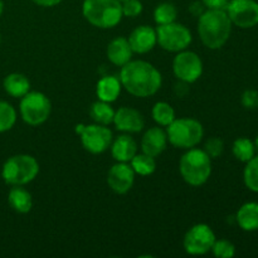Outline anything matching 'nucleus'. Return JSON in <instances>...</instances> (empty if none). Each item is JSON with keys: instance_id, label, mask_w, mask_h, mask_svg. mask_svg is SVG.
Here are the masks:
<instances>
[{"instance_id": "f257e3e1", "label": "nucleus", "mask_w": 258, "mask_h": 258, "mask_svg": "<svg viewBox=\"0 0 258 258\" xmlns=\"http://www.w3.org/2000/svg\"><path fill=\"white\" fill-rule=\"evenodd\" d=\"M120 82L135 97H150L161 87V73L146 60H130L121 67Z\"/></svg>"}, {"instance_id": "f03ea898", "label": "nucleus", "mask_w": 258, "mask_h": 258, "mask_svg": "<svg viewBox=\"0 0 258 258\" xmlns=\"http://www.w3.org/2000/svg\"><path fill=\"white\" fill-rule=\"evenodd\" d=\"M232 25L226 9H207L198 18L199 37L207 48L219 49L228 42Z\"/></svg>"}, {"instance_id": "7ed1b4c3", "label": "nucleus", "mask_w": 258, "mask_h": 258, "mask_svg": "<svg viewBox=\"0 0 258 258\" xmlns=\"http://www.w3.org/2000/svg\"><path fill=\"white\" fill-rule=\"evenodd\" d=\"M82 14L90 24L101 29L116 27L123 17L118 0H85Z\"/></svg>"}, {"instance_id": "20e7f679", "label": "nucleus", "mask_w": 258, "mask_h": 258, "mask_svg": "<svg viewBox=\"0 0 258 258\" xmlns=\"http://www.w3.org/2000/svg\"><path fill=\"white\" fill-rule=\"evenodd\" d=\"M179 170L189 185L201 186L211 178L212 159L201 149H188L179 161Z\"/></svg>"}, {"instance_id": "39448f33", "label": "nucleus", "mask_w": 258, "mask_h": 258, "mask_svg": "<svg viewBox=\"0 0 258 258\" xmlns=\"http://www.w3.org/2000/svg\"><path fill=\"white\" fill-rule=\"evenodd\" d=\"M39 164L37 159L27 154H19L8 159L3 165L2 176L9 185H25L37 178Z\"/></svg>"}, {"instance_id": "423d86ee", "label": "nucleus", "mask_w": 258, "mask_h": 258, "mask_svg": "<svg viewBox=\"0 0 258 258\" xmlns=\"http://www.w3.org/2000/svg\"><path fill=\"white\" fill-rule=\"evenodd\" d=\"M168 141L179 149L196 148L204 136L203 125L196 118H175L166 128Z\"/></svg>"}, {"instance_id": "0eeeda50", "label": "nucleus", "mask_w": 258, "mask_h": 258, "mask_svg": "<svg viewBox=\"0 0 258 258\" xmlns=\"http://www.w3.org/2000/svg\"><path fill=\"white\" fill-rule=\"evenodd\" d=\"M19 111L25 123L30 126H39L49 118L52 105L44 93L29 91L20 100Z\"/></svg>"}, {"instance_id": "6e6552de", "label": "nucleus", "mask_w": 258, "mask_h": 258, "mask_svg": "<svg viewBox=\"0 0 258 258\" xmlns=\"http://www.w3.org/2000/svg\"><path fill=\"white\" fill-rule=\"evenodd\" d=\"M191 33L180 23H169L156 28V40L163 49L168 52H181L190 45Z\"/></svg>"}, {"instance_id": "1a4fd4ad", "label": "nucleus", "mask_w": 258, "mask_h": 258, "mask_svg": "<svg viewBox=\"0 0 258 258\" xmlns=\"http://www.w3.org/2000/svg\"><path fill=\"white\" fill-rule=\"evenodd\" d=\"M76 133L81 136V144L91 154H102L112 143V133L110 128L100 123L76 126Z\"/></svg>"}, {"instance_id": "9d476101", "label": "nucleus", "mask_w": 258, "mask_h": 258, "mask_svg": "<svg viewBox=\"0 0 258 258\" xmlns=\"http://www.w3.org/2000/svg\"><path fill=\"white\" fill-rule=\"evenodd\" d=\"M214 242H216V234L213 229L208 224L199 223L186 232L183 244L186 253L201 256L212 251Z\"/></svg>"}, {"instance_id": "9b49d317", "label": "nucleus", "mask_w": 258, "mask_h": 258, "mask_svg": "<svg viewBox=\"0 0 258 258\" xmlns=\"http://www.w3.org/2000/svg\"><path fill=\"white\" fill-rule=\"evenodd\" d=\"M173 72L179 81L193 83L201 78L203 73V62L196 52L181 50L173 60Z\"/></svg>"}, {"instance_id": "f8f14e48", "label": "nucleus", "mask_w": 258, "mask_h": 258, "mask_svg": "<svg viewBox=\"0 0 258 258\" xmlns=\"http://www.w3.org/2000/svg\"><path fill=\"white\" fill-rule=\"evenodd\" d=\"M226 12L232 24L249 29L258 24V3L256 0H229Z\"/></svg>"}, {"instance_id": "ddd939ff", "label": "nucleus", "mask_w": 258, "mask_h": 258, "mask_svg": "<svg viewBox=\"0 0 258 258\" xmlns=\"http://www.w3.org/2000/svg\"><path fill=\"white\" fill-rule=\"evenodd\" d=\"M135 171L127 163L115 164L108 170L107 184L111 190L117 194H126L134 185Z\"/></svg>"}, {"instance_id": "4468645a", "label": "nucleus", "mask_w": 258, "mask_h": 258, "mask_svg": "<svg viewBox=\"0 0 258 258\" xmlns=\"http://www.w3.org/2000/svg\"><path fill=\"white\" fill-rule=\"evenodd\" d=\"M112 123L118 131L123 133H140L145 127L143 113L133 107H121L115 111Z\"/></svg>"}, {"instance_id": "2eb2a0df", "label": "nucleus", "mask_w": 258, "mask_h": 258, "mask_svg": "<svg viewBox=\"0 0 258 258\" xmlns=\"http://www.w3.org/2000/svg\"><path fill=\"white\" fill-rule=\"evenodd\" d=\"M128 43L134 53L145 54L150 52L156 44V29L149 27V25H140L131 32L128 37Z\"/></svg>"}, {"instance_id": "dca6fc26", "label": "nucleus", "mask_w": 258, "mask_h": 258, "mask_svg": "<svg viewBox=\"0 0 258 258\" xmlns=\"http://www.w3.org/2000/svg\"><path fill=\"white\" fill-rule=\"evenodd\" d=\"M168 145V135L166 131L161 127H151L144 134L141 139V150L148 155L156 156L160 155Z\"/></svg>"}, {"instance_id": "f3484780", "label": "nucleus", "mask_w": 258, "mask_h": 258, "mask_svg": "<svg viewBox=\"0 0 258 258\" xmlns=\"http://www.w3.org/2000/svg\"><path fill=\"white\" fill-rule=\"evenodd\" d=\"M106 53H107V58L110 59V62L118 67H122L126 63L130 62L134 54L128 39L123 37H117L111 40L107 45Z\"/></svg>"}, {"instance_id": "a211bd4d", "label": "nucleus", "mask_w": 258, "mask_h": 258, "mask_svg": "<svg viewBox=\"0 0 258 258\" xmlns=\"http://www.w3.org/2000/svg\"><path fill=\"white\" fill-rule=\"evenodd\" d=\"M111 154L118 163H130L138 154V144L131 136L121 135L111 143Z\"/></svg>"}, {"instance_id": "6ab92c4d", "label": "nucleus", "mask_w": 258, "mask_h": 258, "mask_svg": "<svg viewBox=\"0 0 258 258\" xmlns=\"http://www.w3.org/2000/svg\"><path fill=\"white\" fill-rule=\"evenodd\" d=\"M236 222L239 228L246 232L258 231V203L248 202L239 207L236 214Z\"/></svg>"}, {"instance_id": "aec40b11", "label": "nucleus", "mask_w": 258, "mask_h": 258, "mask_svg": "<svg viewBox=\"0 0 258 258\" xmlns=\"http://www.w3.org/2000/svg\"><path fill=\"white\" fill-rule=\"evenodd\" d=\"M121 88H122V85L120 82V78L116 76H105L97 82L96 93H97L98 100L111 103L117 100L121 93Z\"/></svg>"}, {"instance_id": "412c9836", "label": "nucleus", "mask_w": 258, "mask_h": 258, "mask_svg": "<svg viewBox=\"0 0 258 258\" xmlns=\"http://www.w3.org/2000/svg\"><path fill=\"white\" fill-rule=\"evenodd\" d=\"M8 202L9 206L18 213L25 214L33 208L32 194L23 188V185H13L8 194Z\"/></svg>"}, {"instance_id": "4be33fe9", "label": "nucleus", "mask_w": 258, "mask_h": 258, "mask_svg": "<svg viewBox=\"0 0 258 258\" xmlns=\"http://www.w3.org/2000/svg\"><path fill=\"white\" fill-rule=\"evenodd\" d=\"M4 90L8 95L15 98H22L30 91V82L22 73H10L4 78Z\"/></svg>"}, {"instance_id": "5701e85b", "label": "nucleus", "mask_w": 258, "mask_h": 258, "mask_svg": "<svg viewBox=\"0 0 258 258\" xmlns=\"http://www.w3.org/2000/svg\"><path fill=\"white\" fill-rule=\"evenodd\" d=\"M90 116L96 123L108 126L110 123H112L115 110L111 107L110 103L100 100L97 102L92 103L90 108Z\"/></svg>"}, {"instance_id": "b1692460", "label": "nucleus", "mask_w": 258, "mask_h": 258, "mask_svg": "<svg viewBox=\"0 0 258 258\" xmlns=\"http://www.w3.org/2000/svg\"><path fill=\"white\" fill-rule=\"evenodd\" d=\"M232 153L237 160L242 163H247L251 160L256 154V146L254 143L248 138H238L233 143L232 146Z\"/></svg>"}, {"instance_id": "393cba45", "label": "nucleus", "mask_w": 258, "mask_h": 258, "mask_svg": "<svg viewBox=\"0 0 258 258\" xmlns=\"http://www.w3.org/2000/svg\"><path fill=\"white\" fill-rule=\"evenodd\" d=\"M131 168L134 169L135 174L141 176L151 175L156 170V161L154 156L148 155V154H136L130 161Z\"/></svg>"}, {"instance_id": "a878e982", "label": "nucleus", "mask_w": 258, "mask_h": 258, "mask_svg": "<svg viewBox=\"0 0 258 258\" xmlns=\"http://www.w3.org/2000/svg\"><path fill=\"white\" fill-rule=\"evenodd\" d=\"M151 115H153L154 121L159 126H166L168 127L175 120V111H174V108L169 103L163 102V101L156 102L154 105Z\"/></svg>"}, {"instance_id": "bb28decb", "label": "nucleus", "mask_w": 258, "mask_h": 258, "mask_svg": "<svg viewBox=\"0 0 258 258\" xmlns=\"http://www.w3.org/2000/svg\"><path fill=\"white\" fill-rule=\"evenodd\" d=\"M178 17V10L173 3L164 2L159 4L154 10V20L158 25L169 24L176 20Z\"/></svg>"}, {"instance_id": "cd10ccee", "label": "nucleus", "mask_w": 258, "mask_h": 258, "mask_svg": "<svg viewBox=\"0 0 258 258\" xmlns=\"http://www.w3.org/2000/svg\"><path fill=\"white\" fill-rule=\"evenodd\" d=\"M243 180L249 190L258 193V155H254L251 160L246 163Z\"/></svg>"}, {"instance_id": "c85d7f7f", "label": "nucleus", "mask_w": 258, "mask_h": 258, "mask_svg": "<svg viewBox=\"0 0 258 258\" xmlns=\"http://www.w3.org/2000/svg\"><path fill=\"white\" fill-rule=\"evenodd\" d=\"M17 122V111L7 101L0 100V133L9 131Z\"/></svg>"}, {"instance_id": "c756f323", "label": "nucleus", "mask_w": 258, "mask_h": 258, "mask_svg": "<svg viewBox=\"0 0 258 258\" xmlns=\"http://www.w3.org/2000/svg\"><path fill=\"white\" fill-rule=\"evenodd\" d=\"M212 252L216 257L231 258L236 254V247L227 239H216L213 247H212Z\"/></svg>"}, {"instance_id": "7c9ffc66", "label": "nucleus", "mask_w": 258, "mask_h": 258, "mask_svg": "<svg viewBox=\"0 0 258 258\" xmlns=\"http://www.w3.org/2000/svg\"><path fill=\"white\" fill-rule=\"evenodd\" d=\"M224 150V143L222 139L219 138H211L207 140L206 145H204V151L208 154L211 159H218L219 156L223 154Z\"/></svg>"}, {"instance_id": "2f4dec72", "label": "nucleus", "mask_w": 258, "mask_h": 258, "mask_svg": "<svg viewBox=\"0 0 258 258\" xmlns=\"http://www.w3.org/2000/svg\"><path fill=\"white\" fill-rule=\"evenodd\" d=\"M122 15L128 18H136L143 13V3L140 0H125L121 3Z\"/></svg>"}, {"instance_id": "473e14b6", "label": "nucleus", "mask_w": 258, "mask_h": 258, "mask_svg": "<svg viewBox=\"0 0 258 258\" xmlns=\"http://www.w3.org/2000/svg\"><path fill=\"white\" fill-rule=\"evenodd\" d=\"M241 103L247 110H256L258 108V91L246 90L241 96Z\"/></svg>"}, {"instance_id": "72a5a7b5", "label": "nucleus", "mask_w": 258, "mask_h": 258, "mask_svg": "<svg viewBox=\"0 0 258 258\" xmlns=\"http://www.w3.org/2000/svg\"><path fill=\"white\" fill-rule=\"evenodd\" d=\"M207 9H226L229 0H202Z\"/></svg>"}, {"instance_id": "f704fd0d", "label": "nucleus", "mask_w": 258, "mask_h": 258, "mask_svg": "<svg viewBox=\"0 0 258 258\" xmlns=\"http://www.w3.org/2000/svg\"><path fill=\"white\" fill-rule=\"evenodd\" d=\"M204 4L201 2H193L190 5H189V12H190V14H193L194 17H201L202 14L204 13Z\"/></svg>"}, {"instance_id": "c9c22d12", "label": "nucleus", "mask_w": 258, "mask_h": 258, "mask_svg": "<svg viewBox=\"0 0 258 258\" xmlns=\"http://www.w3.org/2000/svg\"><path fill=\"white\" fill-rule=\"evenodd\" d=\"M188 85L189 83L183 82V81H179V82L174 86V92H175V95L178 96V97H184L189 91Z\"/></svg>"}, {"instance_id": "e433bc0d", "label": "nucleus", "mask_w": 258, "mask_h": 258, "mask_svg": "<svg viewBox=\"0 0 258 258\" xmlns=\"http://www.w3.org/2000/svg\"><path fill=\"white\" fill-rule=\"evenodd\" d=\"M33 2H34L37 5H39V7L52 8V7H55V5L59 4L62 0H33Z\"/></svg>"}, {"instance_id": "4c0bfd02", "label": "nucleus", "mask_w": 258, "mask_h": 258, "mask_svg": "<svg viewBox=\"0 0 258 258\" xmlns=\"http://www.w3.org/2000/svg\"><path fill=\"white\" fill-rule=\"evenodd\" d=\"M3 12H4V3H3L2 0H0V17H2Z\"/></svg>"}, {"instance_id": "58836bf2", "label": "nucleus", "mask_w": 258, "mask_h": 258, "mask_svg": "<svg viewBox=\"0 0 258 258\" xmlns=\"http://www.w3.org/2000/svg\"><path fill=\"white\" fill-rule=\"evenodd\" d=\"M253 143H254V146H256V151H258V135H257L256 140H254Z\"/></svg>"}, {"instance_id": "ea45409f", "label": "nucleus", "mask_w": 258, "mask_h": 258, "mask_svg": "<svg viewBox=\"0 0 258 258\" xmlns=\"http://www.w3.org/2000/svg\"><path fill=\"white\" fill-rule=\"evenodd\" d=\"M0 43H2V34H0Z\"/></svg>"}, {"instance_id": "a19ab883", "label": "nucleus", "mask_w": 258, "mask_h": 258, "mask_svg": "<svg viewBox=\"0 0 258 258\" xmlns=\"http://www.w3.org/2000/svg\"><path fill=\"white\" fill-rule=\"evenodd\" d=\"M118 2H121V3H122V2H125V0H118Z\"/></svg>"}]
</instances>
